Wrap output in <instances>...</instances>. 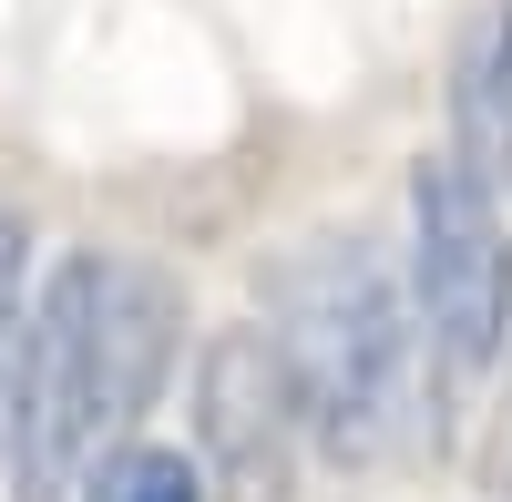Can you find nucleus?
Instances as JSON below:
<instances>
[{
    "label": "nucleus",
    "instance_id": "obj_1",
    "mask_svg": "<svg viewBox=\"0 0 512 502\" xmlns=\"http://www.w3.org/2000/svg\"><path fill=\"white\" fill-rule=\"evenodd\" d=\"M175 287L144 257L113 246H72L41 267L31 308V359H21V421H11V492L21 502H82L103 451L134 441L154 410L164 369H175Z\"/></svg>",
    "mask_w": 512,
    "mask_h": 502
},
{
    "label": "nucleus",
    "instance_id": "obj_2",
    "mask_svg": "<svg viewBox=\"0 0 512 502\" xmlns=\"http://www.w3.org/2000/svg\"><path fill=\"white\" fill-rule=\"evenodd\" d=\"M267 328L297 369V400H308V441L328 462H390L420 421V298L390 277L369 236H297L277 277H267Z\"/></svg>",
    "mask_w": 512,
    "mask_h": 502
},
{
    "label": "nucleus",
    "instance_id": "obj_3",
    "mask_svg": "<svg viewBox=\"0 0 512 502\" xmlns=\"http://www.w3.org/2000/svg\"><path fill=\"white\" fill-rule=\"evenodd\" d=\"M410 298L441 369H492L512 339V216L472 154L410 164Z\"/></svg>",
    "mask_w": 512,
    "mask_h": 502
},
{
    "label": "nucleus",
    "instance_id": "obj_4",
    "mask_svg": "<svg viewBox=\"0 0 512 502\" xmlns=\"http://www.w3.org/2000/svg\"><path fill=\"white\" fill-rule=\"evenodd\" d=\"M195 462L226 502H287L308 462V400L267 318H226L195 349Z\"/></svg>",
    "mask_w": 512,
    "mask_h": 502
},
{
    "label": "nucleus",
    "instance_id": "obj_5",
    "mask_svg": "<svg viewBox=\"0 0 512 502\" xmlns=\"http://www.w3.org/2000/svg\"><path fill=\"white\" fill-rule=\"evenodd\" d=\"M451 113H461V144H451V154H472V164H482V185L502 195V185H512V0L472 11V31H461Z\"/></svg>",
    "mask_w": 512,
    "mask_h": 502
},
{
    "label": "nucleus",
    "instance_id": "obj_6",
    "mask_svg": "<svg viewBox=\"0 0 512 502\" xmlns=\"http://www.w3.org/2000/svg\"><path fill=\"white\" fill-rule=\"evenodd\" d=\"M31 308H41V277H31V226L11 216V205H0V472H11V421H21Z\"/></svg>",
    "mask_w": 512,
    "mask_h": 502
},
{
    "label": "nucleus",
    "instance_id": "obj_7",
    "mask_svg": "<svg viewBox=\"0 0 512 502\" xmlns=\"http://www.w3.org/2000/svg\"><path fill=\"white\" fill-rule=\"evenodd\" d=\"M82 502H216V482H205V462L175 451V441H123V451L93 462Z\"/></svg>",
    "mask_w": 512,
    "mask_h": 502
}]
</instances>
